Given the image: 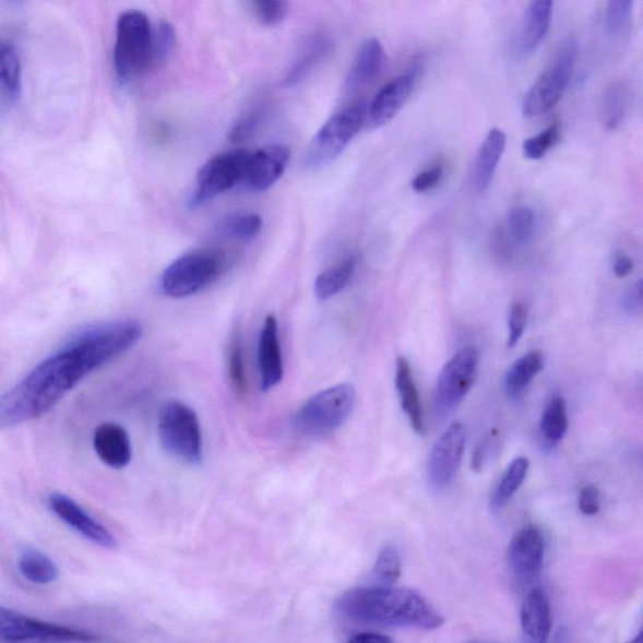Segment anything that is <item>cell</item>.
Here are the masks:
<instances>
[{
    "label": "cell",
    "mask_w": 643,
    "mask_h": 643,
    "mask_svg": "<svg viewBox=\"0 0 643 643\" xmlns=\"http://www.w3.org/2000/svg\"><path fill=\"white\" fill-rule=\"evenodd\" d=\"M262 229V216L254 213L234 214L222 224L225 236L239 241L253 240Z\"/></svg>",
    "instance_id": "836d02e7"
},
{
    "label": "cell",
    "mask_w": 643,
    "mask_h": 643,
    "mask_svg": "<svg viewBox=\"0 0 643 643\" xmlns=\"http://www.w3.org/2000/svg\"><path fill=\"white\" fill-rule=\"evenodd\" d=\"M356 405V391L349 383L325 389L306 401L296 416V428L307 438H323L344 426Z\"/></svg>",
    "instance_id": "5b68a950"
},
{
    "label": "cell",
    "mask_w": 643,
    "mask_h": 643,
    "mask_svg": "<svg viewBox=\"0 0 643 643\" xmlns=\"http://www.w3.org/2000/svg\"><path fill=\"white\" fill-rule=\"evenodd\" d=\"M628 643H643V634H642V632H640L636 638H634L633 640H631Z\"/></svg>",
    "instance_id": "f907efd6"
},
{
    "label": "cell",
    "mask_w": 643,
    "mask_h": 643,
    "mask_svg": "<svg viewBox=\"0 0 643 643\" xmlns=\"http://www.w3.org/2000/svg\"><path fill=\"white\" fill-rule=\"evenodd\" d=\"M528 323V308L516 300L509 309L508 314V347L514 348L524 335Z\"/></svg>",
    "instance_id": "60d3db41"
},
{
    "label": "cell",
    "mask_w": 643,
    "mask_h": 643,
    "mask_svg": "<svg viewBox=\"0 0 643 643\" xmlns=\"http://www.w3.org/2000/svg\"><path fill=\"white\" fill-rule=\"evenodd\" d=\"M630 106V87L628 83H611L603 95L599 104V120L608 131L621 127Z\"/></svg>",
    "instance_id": "484cf974"
},
{
    "label": "cell",
    "mask_w": 643,
    "mask_h": 643,
    "mask_svg": "<svg viewBox=\"0 0 643 643\" xmlns=\"http://www.w3.org/2000/svg\"><path fill=\"white\" fill-rule=\"evenodd\" d=\"M348 643H392V641L383 634L366 632L356 634Z\"/></svg>",
    "instance_id": "681fc988"
},
{
    "label": "cell",
    "mask_w": 643,
    "mask_h": 643,
    "mask_svg": "<svg viewBox=\"0 0 643 643\" xmlns=\"http://www.w3.org/2000/svg\"><path fill=\"white\" fill-rule=\"evenodd\" d=\"M631 0H611L606 10V31L609 36H620L631 19Z\"/></svg>",
    "instance_id": "f35d334b"
},
{
    "label": "cell",
    "mask_w": 643,
    "mask_h": 643,
    "mask_svg": "<svg viewBox=\"0 0 643 643\" xmlns=\"http://www.w3.org/2000/svg\"><path fill=\"white\" fill-rule=\"evenodd\" d=\"M152 23L140 11H129L117 22L115 69L117 76L130 82L154 66Z\"/></svg>",
    "instance_id": "277c9868"
},
{
    "label": "cell",
    "mask_w": 643,
    "mask_h": 643,
    "mask_svg": "<svg viewBox=\"0 0 643 643\" xmlns=\"http://www.w3.org/2000/svg\"><path fill=\"white\" fill-rule=\"evenodd\" d=\"M248 7L254 19L266 27L277 26L288 14V3L282 0H254Z\"/></svg>",
    "instance_id": "8d00e7d4"
},
{
    "label": "cell",
    "mask_w": 643,
    "mask_h": 643,
    "mask_svg": "<svg viewBox=\"0 0 643 643\" xmlns=\"http://www.w3.org/2000/svg\"><path fill=\"white\" fill-rule=\"evenodd\" d=\"M559 139V128L555 123L545 131L538 133L537 136L527 139L523 144V153L525 157L531 160H539L543 156L548 153V150L552 147Z\"/></svg>",
    "instance_id": "ab89813d"
},
{
    "label": "cell",
    "mask_w": 643,
    "mask_h": 643,
    "mask_svg": "<svg viewBox=\"0 0 643 643\" xmlns=\"http://www.w3.org/2000/svg\"><path fill=\"white\" fill-rule=\"evenodd\" d=\"M224 265V255L215 250H197L188 253L165 270L162 289L171 298L194 296L221 277Z\"/></svg>",
    "instance_id": "8992f818"
},
{
    "label": "cell",
    "mask_w": 643,
    "mask_h": 643,
    "mask_svg": "<svg viewBox=\"0 0 643 643\" xmlns=\"http://www.w3.org/2000/svg\"><path fill=\"white\" fill-rule=\"evenodd\" d=\"M356 265L357 258L353 254L342 259L340 263L321 273L314 283L317 299L328 300L341 294L347 287L349 281L353 279Z\"/></svg>",
    "instance_id": "f1b7e54d"
},
{
    "label": "cell",
    "mask_w": 643,
    "mask_h": 643,
    "mask_svg": "<svg viewBox=\"0 0 643 643\" xmlns=\"http://www.w3.org/2000/svg\"><path fill=\"white\" fill-rule=\"evenodd\" d=\"M553 3L549 0H538L528 5L525 11L523 28L520 36V52L531 56L536 52L541 41L548 35L552 23Z\"/></svg>",
    "instance_id": "cb8c5ba5"
},
{
    "label": "cell",
    "mask_w": 643,
    "mask_h": 643,
    "mask_svg": "<svg viewBox=\"0 0 643 643\" xmlns=\"http://www.w3.org/2000/svg\"><path fill=\"white\" fill-rule=\"evenodd\" d=\"M87 374L79 358L62 347L0 396V429L39 419Z\"/></svg>",
    "instance_id": "6da1fadb"
},
{
    "label": "cell",
    "mask_w": 643,
    "mask_h": 643,
    "mask_svg": "<svg viewBox=\"0 0 643 643\" xmlns=\"http://www.w3.org/2000/svg\"><path fill=\"white\" fill-rule=\"evenodd\" d=\"M248 150H233V152L216 155L203 165L197 177V188L190 204L202 206L213 199L241 186L245 180Z\"/></svg>",
    "instance_id": "8fae6325"
},
{
    "label": "cell",
    "mask_w": 643,
    "mask_h": 643,
    "mask_svg": "<svg viewBox=\"0 0 643 643\" xmlns=\"http://www.w3.org/2000/svg\"><path fill=\"white\" fill-rule=\"evenodd\" d=\"M507 147V135L503 130L491 129L475 158L474 186L484 193L488 190Z\"/></svg>",
    "instance_id": "603a6c76"
},
{
    "label": "cell",
    "mask_w": 643,
    "mask_h": 643,
    "mask_svg": "<svg viewBox=\"0 0 643 643\" xmlns=\"http://www.w3.org/2000/svg\"><path fill=\"white\" fill-rule=\"evenodd\" d=\"M522 630L533 643H546L552 629V616L545 591L534 588L521 609Z\"/></svg>",
    "instance_id": "7402d4cb"
},
{
    "label": "cell",
    "mask_w": 643,
    "mask_h": 643,
    "mask_svg": "<svg viewBox=\"0 0 643 643\" xmlns=\"http://www.w3.org/2000/svg\"><path fill=\"white\" fill-rule=\"evenodd\" d=\"M395 383L400 405L407 416L408 422H410L417 436H424L425 417L421 398L414 379L412 365L404 356H398L396 360Z\"/></svg>",
    "instance_id": "44dd1931"
},
{
    "label": "cell",
    "mask_w": 643,
    "mask_h": 643,
    "mask_svg": "<svg viewBox=\"0 0 643 643\" xmlns=\"http://www.w3.org/2000/svg\"><path fill=\"white\" fill-rule=\"evenodd\" d=\"M373 577L380 586H391L401 577V558L397 549L392 546L383 548L376 559L372 571Z\"/></svg>",
    "instance_id": "d590c367"
},
{
    "label": "cell",
    "mask_w": 643,
    "mask_h": 643,
    "mask_svg": "<svg viewBox=\"0 0 643 643\" xmlns=\"http://www.w3.org/2000/svg\"><path fill=\"white\" fill-rule=\"evenodd\" d=\"M367 107L354 105L336 114L317 132L309 146L306 164L309 169L321 170L336 162L357 133L366 124Z\"/></svg>",
    "instance_id": "ba28073f"
},
{
    "label": "cell",
    "mask_w": 643,
    "mask_h": 643,
    "mask_svg": "<svg viewBox=\"0 0 643 643\" xmlns=\"http://www.w3.org/2000/svg\"><path fill=\"white\" fill-rule=\"evenodd\" d=\"M508 230L517 246L527 245L536 230V214L529 206L516 205L508 213Z\"/></svg>",
    "instance_id": "e575fe53"
},
{
    "label": "cell",
    "mask_w": 643,
    "mask_h": 643,
    "mask_svg": "<svg viewBox=\"0 0 643 643\" xmlns=\"http://www.w3.org/2000/svg\"><path fill=\"white\" fill-rule=\"evenodd\" d=\"M0 640L8 642L37 641L45 643H90L97 641L95 633L69 626L40 621L0 607Z\"/></svg>",
    "instance_id": "30bf717a"
},
{
    "label": "cell",
    "mask_w": 643,
    "mask_h": 643,
    "mask_svg": "<svg viewBox=\"0 0 643 643\" xmlns=\"http://www.w3.org/2000/svg\"><path fill=\"white\" fill-rule=\"evenodd\" d=\"M388 63L385 48L379 38L366 39L358 49L353 67L347 74L346 88L357 91L369 86L381 76Z\"/></svg>",
    "instance_id": "d6986e66"
},
{
    "label": "cell",
    "mask_w": 643,
    "mask_h": 643,
    "mask_svg": "<svg viewBox=\"0 0 643 643\" xmlns=\"http://www.w3.org/2000/svg\"><path fill=\"white\" fill-rule=\"evenodd\" d=\"M336 608L342 616L362 623L431 631L445 622L419 593L392 586L348 591L338 598Z\"/></svg>",
    "instance_id": "7a4b0ae2"
},
{
    "label": "cell",
    "mask_w": 643,
    "mask_h": 643,
    "mask_svg": "<svg viewBox=\"0 0 643 643\" xmlns=\"http://www.w3.org/2000/svg\"><path fill=\"white\" fill-rule=\"evenodd\" d=\"M466 445V430L461 422H454L441 433L429 459L428 474L433 488L444 489L456 478L463 462Z\"/></svg>",
    "instance_id": "4fadbf2b"
},
{
    "label": "cell",
    "mask_w": 643,
    "mask_h": 643,
    "mask_svg": "<svg viewBox=\"0 0 643 643\" xmlns=\"http://www.w3.org/2000/svg\"><path fill=\"white\" fill-rule=\"evenodd\" d=\"M568 430V414L565 401L562 396L550 398L539 422V439L541 446L555 450L564 439Z\"/></svg>",
    "instance_id": "d4e9b609"
},
{
    "label": "cell",
    "mask_w": 643,
    "mask_h": 643,
    "mask_svg": "<svg viewBox=\"0 0 643 643\" xmlns=\"http://www.w3.org/2000/svg\"><path fill=\"white\" fill-rule=\"evenodd\" d=\"M259 369L263 391L278 386L284 376L283 355L277 317H265L259 336Z\"/></svg>",
    "instance_id": "ac0fdd59"
},
{
    "label": "cell",
    "mask_w": 643,
    "mask_h": 643,
    "mask_svg": "<svg viewBox=\"0 0 643 643\" xmlns=\"http://www.w3.org/2000/svg\"><path fill=\"white\" fill-rule=\"evenodd\" d=\"M473 643H480V642H473Z\"/></svg>",
    "instance_id": "816d5d0a"
},
{
    "label": "cell",
    "mask_w": 643,
    "mask_h": 643,
    "mask_svg": "<svg viewBox=\"0 0 643 643\" xmlns=\"http://www.w3.org/2000/svg\"><path fill=\"white\" fill-rule=\"evenodd\" d=\"M442 174H444V168L441 165L432 166V168L416 175L412 181V188L416 193H428L429 190L438 186Z\"/></svg>",
    "instance_id": "7bdbcfd3"
},
{
    "label": "cell",
    "mask_w": 643,
    "mask_h": 643,
    "mask_svg": "<svg viewBox=\"0 0 643 643\" xmlns=\"http://www.w3.org/2000/svg\"><path fill=\"white\" fill-rule=\"evenodd\" d=\"M142 333V324L135 320L103 322L79 331L63 348L76 356L91 373L135 346Z\"/></svg>",
    "instance_id": "3957f363"
},
{
    "label": "cell",
    "mask_w": 643,
    "mask_h": 643,
    "mask_svg": "<svg viewBox=\"0 0 643 643\" xmlns=\"http://www.w3.org/2000/svg\"><path fill=\"white\" fill-rule=\"evenodd\" d=\"M21 90V61L14 48L0 46V94L8 98L19 96Z\"/></svg>",
    "instance_id": "d6a6232c"
},
{
    "label": "cell",
    "mask_w": 643,
    "mask_h": 643,
    "mask_svg": "<svg viewBox=\"0 0 643 643\" xmlns=\"http://www.w3.org/2000/svg\"><path fill=\"white\" fill-rule=\"evenodd\" d=\"M94 448L99 459L112 469H123L132 457L129 432L115 422L99 425L94 436Z\"/></svg>",
    "instance_id": "ffe728a7"
},
{
    "label": "cell",
    "mask_w": 643,
    "mask_h": 643,
    "mask_svg": "<svg viewBox=\"0 0 643 643\" xmlns=\"http://www.w3.org/2000/svg\"><path fill=\"white\" fill-rule=\"evenodd\" d=\"M419 67H413V70L400 74L378 92L371 105L367 107L366 123L370 129H379L395 119L401 108L410 98L416 81L419 79Z\"/></svg>",
    "instance_id": "9a60e30c"
},
{
    "label": "cell",
    "mask_w": 643,
    "mask_h": 643,
    "mask_svg": "<svg viewBox=\"0 0 643 643\" xmlns=\"http://www.w3.org/2000/svg\"><path fill=\"white\" fill-rule=\"evenodd\" d=\"M529 465L528 459L524 456L516 457L515 461L509 464L490 498V507L495 511L504 508L511 502L515 492L520 490L525 478H527Z\"/></svg>",
    "instance_id": "f546056e"
},
{
    "label": "cell",
    "mask_w": 643,
    "mask_h": 643,
    "mask_svg": "<svg viewBox=\"0 0 643 643\" xmlns=\"http://www.w3.org/2000/svg\"><path fill=\"white\" fill-rule=\"evenodd\" d=\"M492 248L499 257L507 258L511 254V239L508 238L504 228L499 227L492 233Z\"/></svg>",
    "instance_id": "7dc6e473"
},
{
    "label": "cell",
    "mask_w": 643,
    "mask_h": 643,
    "mask_svg": "<svg viewBox=\"0 0 643 643\" xmlns=\"http://www.w3.org/2000/svg\"><path fill=\"white\" fill-rule=\"evenodd\" d=\"M332 51L331 40L328 38H314L309 41V45L299 56L298 60L291 67L286 78L283 79L284 87L296 86L297 83L302 82L314 70V67L324 60Z\"/></svg>",
    "instance_id": "4dcf8cb0"
},
{
    "label": "cell",
    "mask_w": 643,
    "mask_h": 643,
    "mask_svg": "<svg viewBox=\"0 0 643 643\" xmlns=\"http://www.w3.org/2000/svg\"><path fill=\"white\" fill-rule=\"evenodd\" d=\"M479 364L478 349L465 347L442 367L436 395L441 413L453 410L469 394L478 378Z\"/></svg>",
    "instance_id": "7c38bea8"
},
{
    "label": "cell",
    "mask_w": 643,
    "mask_h": 643,
    "mask_svg": "<svg viewBox=\"0 0 643 643\" xmlns=\"http://www.w3.org/2000/svg\"><path fill=\"white\" fill-rule=\"evenodd\" d=\"M633 270L632 259L628 254L617 255L614 264V272L617 278H626Z\"/></svg>",
    "instance_id": "c3c4849f"
},
{
    "label": "cell",
    "mask_w": 643,
    "mask_h": 643,
    "mask_svg": "<svg viewBox=\"0 0 643 643\" xmlns=\"http://www.w3.org/2000/svg\"><path fill=\"white\" fill-rule=\"evenodd\" d=\"M543 367H545V355L540 350H532L516 360L505 376L507 395L511 398L523 395Z\"/></svg>",
    "instance_id": "4316f807"
},
{
    "label": "cell",
    "mask_w": 643,
    "mask_h": 643,
    "mask_svg": "<svg viewBox=\"0 0 643 643\" xmlns=\"http://www.w3.org/2000/svg\"><path fill=\"white\" fill-rule=\"evenodd\" d=\"M177 47V32L168 22H162L153 33L154 64H164Z\"/></svg>",
    "instance_id": "74e56055"
},
{
    "label": "cell",
    "mask_w": 643,
    "mask_h": 643,
    "mask_svg": "<svg viewBox=\"0 0 643 643\" xmlns=\"http://www.w3.org/2000/svg\"><path fill=\"white\" fill-rule=\"evenodd\" d=\"M289 162L290 150L283 145H270L249 153L241 186L258 193L269 190L283 177Z\"/></svg>",
    "instance_id": "e0dca14e"
},
{
    "label": "cell",
    "mask_w": 643,
    "mask_h": 643,
    "mask_svg": "<svg viewBox=\"0 0 643 643\" xmlns=\"http://www.w3.org/2000/svg\"><path fill=\"white\" fill-rule=\"evenodd\" d=\"M577 52V40L573 37L567 38L558 49L552 63L540 74L525 95L523 99L525 116L536 117L546 114L559 103L565 88L570 85Z\"/></svg>",
    "instance_id": "9c48e42d"
},
{
    "label": "cell",
    "mask_w": 643,
    "mask_h": 643,
    "mask_svg": "<svg viewBox=\"0 0 643 643\" xmlns=\"http://www.w3.org/2000/svg\"><path fill=\"white\" fill-rule=\"evenodd\" d=\"M579 508L582 514L593 516L600 511V496L596 487L588 486L581 489Z\"/></svg>",
    "instance_id": "ee69618b"
},
{
    "label": "cell",
    "mask_w": 643,
    "mask_h": 643,
    "mask_svg": "<svg viewBox=\"0 0 643 643\" xmlns=\"http://www.w3.org/2000/svg\"><path fill=\"white\" fill-rule=\"evenodd\" d=\"M623 307L626 311L636 314L642 309V281H639L626 294L623 298Z\"/></svg>",
    "instance_id": "f6af8a7d"
},
{
    "label": "cell",
    "mask_w": 643,
    "mask_h": 643,
    "mask_svg": "<svg viewBox=\"0 0 643 643\" xmlns=\"http://www.w3.org/2000/svg\"><path fill=\"white\" fill-rule=\"evenodd\" d=\"M158 437L165 450L179 461L191 465L202 463L203 437L193 408L178 401L166 405L158 419Z\"/></svg>",
    "instance_id": "52a82bcc"
},
{
    "label": "cell",
    "mask_w": 643,
    "mask_h": 643,
    "mask_svg": "<svg viewBox=\"0 0 643 643\" xmlns=\"http://www.w3.org/2000/svg\"><path fill=\"white\" fill-rule=\"evenodd\" d=\"M545 561V538L536 525H527L514 534L508 547V563L514 579L532 583L538 579Z\"/></svg>",
    "instance_id": "5bb4252c"
},
{
    "label": "cell",
    "mask_w": 643,
    "mask_h": 643,
    "mask_svg": "<svg viewBox=\"0 0 643 643\" xmlns=\"http://www.w3.org/2000/svg\"><path fill=\"white\" fill-rule=\"evenodd\" d=\"M228 371L233 390L238 396H243L247 390V374L243 336L239 325L234 328L229 342Z\"/></svg>",
    "instance_id": "1f68e13d"
},
{
    "label": "cell",
    "mask_w": 643,
    "mask_h": 643,
    "mask_svg": "<svg viewBox=\"0 0 643 643\" xmlns=\"http://www.w3.org/2000/svg\"><path fill=\"white\" fill-rule=\"evenodd\" d=\"M49 508L60 520L80 536L103 548L112 549L117 541L111 532L91 516L85 509L70 497L55 492L48 499Z\"/></svg>",
    "instance_id": "2e32d148"
},
{
    "label": "cell",
    "mask_w": 643,
    "mask_h": 643,
    "mask_svg": "<svg viewBox=\"0 0 643 643\" xmlns=\"http://www.w3.org/2000/svg\"><path fill=\"white\" fill-rule=\"evenodd\" d=\"M261 122V114L246 116L245 119H241L236 124H234V128L230 130L229 139L231 142H236V144H241V142H245L254 136V133Z\"/></svg>",
    "instance_id": "b9f144b4"
},
{
    "label": "cell",
    "mask_w": 643,
    "mask_h": 643,
    "mask_svg": "<svg viewBox=\"0 0 643 643\" xmlns=\"http://www.w3.org/2000/svg\"><path fill=\"white\" fill-rule=\"evenodd\" d=\"M491 441V437H489L488 439L481 441V444L476 448L472 459L473 471L481 472L484 469V465H486L492 448Z\"/></svg>",
    "instance_id": "bcb514c9"
},
{
    "label": "cell",
    "mask_w": 643,
    "mask_h": 643,
    "mask_svg": "<svg viewBox=\"0 0 643 643\" xmlns=\"http://www.w3.org/2000/svg\"><path fill=\"white\" fill-rule=\"evenodd\" d=\"M23 577L35 584H51L60 577V570L46 553L33 547H24L19 558Z\"/></svg>",
    "instance_id": "83f0119b"
}]
</instances>
